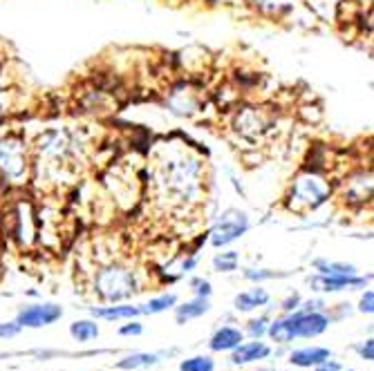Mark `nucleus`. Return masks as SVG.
<instances>
[{
    "mask_svg": "<svg viewBox=\"0 0 374 371\" xmlns=\"http://www.w3.org/2000/svg\"><path fill=\"white\" fill-rule=\"evenodd\" d=\"M238 132H242L244 137H260L263 132L269 128V118L265 116L263 110H255V108H247L244 112L238 114Z\"/></svg>",
    "mask_w": 374,
    "mask_h": 371,
    "instance_id": "9",
    "label": "nucleus"
},
{
    "mask_svg": "<svg viewBox=\"0 0 374 371\" xmlns=\"http://www.w3.org/2000/svg\"><path fill=\"white\" fill-rule=\"evenodd\" d=\"M285 322L289 324L294 338H316L325 334V329L330 327V317L320 311H298L285 317Z\"/></svg>",
    "mask_w": 374,
    "mask_h": 371,
    "instance_id": "6",
    "label": "nucleus"
},
{
    "mask_svg": "<svg viewBox=\"0 0 374 371\" xmlns=\"http://www.w3.org/2000/svg\"><path fill=\"white\" fill-rule=\"evenodd\" d=\"M267 327H269V320L267 317H258V320H251L249 322V334L253 338H263L267 334Z\"/></svg>",
    "mask_w": 374,
    "mask_h": 371,
    "instance_id": "24",
    "label": "nucleus"
},
{
    "mask_svg": "<svg viewBox=\"0 0 374 371\" xmlns=\"http://www.w3.org/2000/svg\"><path fill=\"white\" fill-rule=\"evenodd\" d=\"M193 267H195V260H193V257H191V260H184V264H182L184 271H191Z\"/></svg>",
    "mask_w": 374,
    "mask_h": 371,
    "instance_id": "32",
    "label": "nucleus"
},
{
    "mask_svg": "<svg viewBox=\"0 0 374 371\" xmlns=\"http://www.w3.org/2000/svg\"><path fill=\"white\" fill-rule=\"evenodd\" d=\"M177 304V298L173 293H166V296H159V298H152L148 304L144 307H139L141 313H162V311H169Z\"/></svg>",
    "mask_w": 374,
    "mask_h": 371,
    "instance_id": "19",
    "label": "nucleus"
},
{
    "mask_svg": "<svg viewBox=\"0 0 374 371\" xmlns=\"http://www.w3.org/2000/svg\"><path fill=\"white\" fill-rule=\"evenodd\" d=\"M20 334V327L16 322H0V340L14 338Z\"/></svg>",
    "mask_w": 374,
    "mask_h": 371,
    "instance_id": "25",
    "label": "nucleus"
},
{
    "mask_svg": "<svg viewBox=\"0 0 374 371\" xmlns=\"http://www.w3.org/2000/svg\"><path fill=\"white\" fill-rule=\"evenodd\" d=\"M325 360H330V349L323 347H305L289 355V363L296 367H316Z\"/></svg>",
    "mask_w": 374,
    "mask_h": 371,
    "instance_id": "11",
    "label": "nucleus"
},
{
    "mask_svg": "<svg viewBox=\"0 0 374 371\" xmlns=\"http://www.w3.org/2000/svg\"><path fill=\"white\" fill-rule=\"evenodd\" d=\"M215 365L209 355H195V358H188L182 365H179V371H213Z\"/></svg>",
    "mask_w": 374,
    "mask_h": 371,
    "instance_id": "22",
    "label": "nucleus"
},
{
    "mask_svg": "<svg viewBox=\"0 0 374 371\" xmlns=\"http://www.w3.org/2000/svg\"><path fill=\"white\" fill-rule=\"evenodd\" d=\"M95 286H97V293L106 302H112V304L137 293L135 273L123 269V267H108V269L99 271Z\"/></svg>",
    "mask_w": 374,
    "mask_h": 371,
    "instance_id": "3",
    "label": "nucleus"
},
{
    "mask_svg": "<svg viewBox=\"0 0 374 371\" xmlns=\"http://www.w3.org/2000/svg\"><path fill=\"white\" fill-rule=\"evenodd\" d=\"M370 277H354V275H316L312 277V286L316 291H325V293H334V291H345V288H361L366 286Z\"/></svg>",
    "mask_w": 374,
    "mask_h": 371,
    "instance_id": "8",
    "label": "nucleus"
},
{
    "mask_svg": "<svg viewBox=\"0 0 374 371\" xmlns=\"http://www.w3.org/2000/svg\"><path fill=\"white\" fill-rule=\"evenodd\" d=\"M267 302H269V293H267L265 288H260V286L244 291V293H238L236 300H234L238 311H253L258 307H265Z\"/></svg>",
    "mask_w": 374,
    "mask_h": 371,
    "instance_id": "14",
    "label": "nucleus"
},
{
    "mask_svg": "<svg viewBox=\"0 0 374 371\" xmlns=\"http://www.w3.org/2000/svg\"><path fill=\"white\" fill-rule=\"evenodd\" d=\"M141 331H144V327H141L139 322H131V324L121 327V329H119V334H121V336H139Z\"/></svg>",
    "mask_w": 374,
    "mask_h": 371,
    "instance_id": "28",
    "label": "nucleus"
},
{
    "mask_svg": "<svg viewBox=\"0 0 374 371\" xmlns=\"http://www.w3.org/2000/svg\"><path fill=\"white\" fill-rule=\"evenodd\" d=\"M350 371H354V369H350Z\"/></svg>",
    "mask_w": 374,
    "mask_h": 371,
    "instance_id": "33",
    "label": "nucleus"
},
{
    "mask_svg": "<svg viewBox=\"0 0 374 371\" xmlns=\"http://www.w3.org/2000/svg\"><path fill=\"white\" fill-rule=\"evenodd\" d=\"M316 371H341V365H337V363H330V360H325V363H320V365H316Z\"/></svg>",
    "mask_w": 374,
    "mask_h": 371,
    "instance_id": "31",
    "label": "nucleus"
},
{
    "mask_svg": "<svg viewBox=\"0 0 374 371\" xmlns=\"http://www.w3.org/2000/svg\"><path fill=\"white\" fill-rule=\"evenodd\" d=\"M70 334H72L74 340L88 342V340H95L99 336V327L92 320H79V322H74L70 327Z\"/></svg>",
    "mask_w": 374,
    "mask_h": 371,
    "instance_id": "18",
    "label": "nucleus"
},
{
    "mask_svg": "<svg viewBox=\"0 0 374 371\" xmlns=\"http://www.w3.org/2000/svg\"><path fill=\"white\" fill-rule=\"evenodd\" d=\"M272 353V349L267 347L265 342H244V344H238L234 349V355H231V363L234 365H249V363H255V360H263Z\"/></svg>",
    "mask_w": 374,
    "mask_h": 371,
    "instance_id": "10",
    "label": "nucleus"
},
{
    "mask_svg": "<svg viewBox=\"0 0 374 371\" xmlns=\"http://www.w3.org/2000/svg\"><path fill=\"white\" fill-rule=\"evenodd\" d=\"M213 269L220 273H231L238 269V253L236 250H229V253H220L213 257Z\"/></svg>",
    "mask_w": 374,
    "mask_h": 371,
    "instance_id": "21",
    "label": "nucleus"
},
{
    "mask_svg": "<svg viewBox=\"0 0 374 371\" xmlns=\"http://www.w3.org/2000/svg\"><path fill=\"white\" fill-rule=\"evenodd\" d=\"M314 269L318 275H354L356 269L352 264H343V262H327V260H316Z\"/></svg>",
    "mask_w": 374,
    "mask_h": 371,
    "instance_id": "17",
    "label": "nucleus"
},
{
    "mask_svg": "<svg viewBox=\"0 0 374 371\" xmlns=\"http://www.w3.org/2000/svg\"><path fill=\"white\" fill-rule=\"evenodd\" d=\"M332 195L330 181L318 175L314 170L301 172L298 177L291 181V188L287 195V206L294 213H312V210L320 208Z\"/></svg>",
    "mask_w": 374,
    "mask_h": 371,
    "instance_id": "1",
    "label": "nucleus"
},
{
    "mask_svg": "<svg viewBox=\"0 0 374 371\" xmlns=\"http://www.w3.org/2000/svg\"><path fill=\"white\" fill-rule=\"evenodd\" d=\"M244 275H247L249 280H255V282H260V280H272V277H276L274 271H255V269H249Z\"/></svg>",
    "mask_w": 374,
    "mask_h": 371,
    "instance_id": "27",
    "label": "nucleus"
},
{
    "mask_svg": "<svg viewBox=\"0 0 374 371\" xmlns=\"http://www.w3.org/2000/svg\"><path fill=\"white\" fill-rule=\"evenodd\" d=\"M63 315V309L59 304H34V307H28L23 309L16 317V324L23 329V327H32V329H38V327H47V324H54L56 320H61Z\"/></svg>",
    "mask_w": 374,
    "mask_h": 371,
    "instance_id": "7",
    "label": "nucleus"
},
{
    "mask_svg": "<svg viewBox=\"0 0 374 371\" xmlns=\"http://www.w3.org/2000/svg\"><path fill=\"white\" fill-rule=\"evenodd\" d=\"M358 353H361L363 360H372V358H374V340H366V344L358 349Z\"/></svg>",
    "mask_w": 374,
    "mask_h": 371,
    "instance_id": "29",
    "label": "nucleus"
},
{
    "mask_svg": "<svg viewBox=\"0 0 374 371\" xmlns=\"http://www.w3.org/2000/svg\"><path fill=\"white\" fill-rule=\"evenodd\" d=\"M157 363V355L155 353H133L123 358L121 363H117L119 369H139V367H150Z\"/></svg>",
    "mask_w": 374,
    "mask_h": 371,
    "instance_id": "20",
    "label": "nucleus"
},
{
    "mask_svg": "<svg viewBox=\"0 0 374 371\" xmlns=\"http://www.w3.org/2000/svg\"><path fill=\"white\" fill-rule=\"evenodd\" d=\"M249 231V217L247 213H242V210H227V213L217 219V224L211 229V244L215 248H222V246H229L234 244L236 240Z\"/></svg>",
    "mask_w": 374,
    "mask_h": 371,
    "instance_id": "5",
    "label": "nucleus"
},
{
    "mask_svg": "<svg viewBox=\"0 0 374 371\" xmlns=\"http://www.w3.org/2000/svg\"><path fill=\"white\" fill-rule=\"evenodd\" d=\"M242 342V331L236 327H222L217 329L211 338V349L213 351H234Z\"/></svg>",
    "mask_w": 374,
    "mask_h": 371,
    "instance_id": "12",
    "label": "nucleus"
},
{
    "mask_svg": "<svg viewBox=\"0 0 374 371\" xmlns=\"http://www.w3.org/2000/svg\"><path fill=\"white\" fill-rule=\"evenodd\" d=\"M191 288H193V293L200 296V298H211V293H213L211 282L202 280V277H193V280H191Z\"/></svg>",
    "mask_w": 374,
    "mask_h": 371,
    "instance_id": "23",
    "label": "nucleus"
},
{
    "mask_svg": "<svg viewBox=\"0 0 374 371\" xmlns=\"http://www.w3.org/2000/svg\"><path fill=\"white\" fill-rule=\"evenodd\" d=\"M251 5L265 16H282L291 9L294 0H251Z\"/></svg>",
    "mask_w": 374,
    "mask_h": 371,
    "instance_id": "16",
    "label": "nucleus"
},
{
    "mask_svg": "<svg viewBox=\"0 0 374 371\" xmlns=\"http://www.w3.org/2000/svg\"><path fill=\"white\" fill-rule=\"evenodd\" d=\"M198 177L200 164L188 157L171 159L162 168V186L177 200H186L191 193L198 190Z\"/></svg>",
    "mask_w": 374,
    "mask_h": 371,
    "instance_id": "2",
    "label": "nucleus"
},
{
    "mask_svg": "<svg viewBox=\"0 0 374 371\" xmlns=\"http://www.w3.org/2000/svg\"><path fill=\"white\" fill-rule=\"evenodd\" d=\"M209 309H211L209 298H200V296H195L193 300L184 302L182 307H177V309H175V317H177V322H179V324H184V322H188V320H195V317L204 315Z\"/></svg>",
    "mask_w": 374,
    "mask_h": 371,
    "instance_id": "13",
    "label": "nucleus"
},
{
    "mask_svg": "<svg viewBox=\"0 0 374 371\" xmlns=\"http://www.w3.org/2000/svg\"><path fill=\"white\" fill-rule=\"evenodd\" d=\"M358 311H361V313H368V315L374 311V293H372V291H366L363 298H361V302H358Z\"/></svg>",
    "mask_w": 374,
    "mask_h": 371,
    "instance_id": "26",
    "label": "nucleus"
},
{
    "mask_svg": "<svg viewBox=\"0 0 374 371\" xmlns=\"http://www.w3.org/2000/svg\"><path fill=\"white\" fill-rule=\"evenodd\" d=\"M141 311L139 307H128V304H119V307H97L92 309L95 317H103V320H133Z\"/></svg>",
    "mask_w": 374,
    "mask_h": 371,
    "instance_id": "15",
    "label": "nucleus"
},
{
    "mask_svg": "<svg viewBox=\"0 0 374 371\" xmlns=\"http://www.w3.org/2000/svg\"><path fill=\"white\" fill-rule=\"evenodd\" d=\"M298 304H301V298L298 296H289L285 302H282V309H285V311H294V309H298Z\"/></svg>",
    "mask_w": 374,
    "mask_h": 371,
    "instance_id": "30",
    "label": "nucleus"
},
{
    "mask_svg": "<svg viewBox=\"0 0 374 371\" xmlns=\"http://www.w3.org/2000/svg\"><path fill=\"white\" fill-rule=\"evenodd\" d=\"M0 175L9 181H20L28 175V148H25L23 139H0Z\"/></svg>",
    "mask_w": 374,
    "mask_h": 371,
    "instance_id": "4",
    "label": "nucleus"
}]
</instances>
